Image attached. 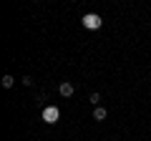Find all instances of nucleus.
Returning a JSON list of instances; mask_svg holds the SVG:
<instances>
[{"instance_id":"obj_1","label":"nucleus","mask_w":151,"mask_h":141,"mask_svg":"<svg viewBox=\"0 0 151 141\" xmlns=\"http://www.w3.org/2000/svg\"><path fill=\"white\" fill-rule=\"evenodd\" d=\"M58 93H60V96H63V98H70V96H73V93H76V86H73V83H70V81H63V83H60V86H58Z\"/></svg>"},{"instance_id":"obj_2","label":"nucleus","mask_w":151,"mask_h":141,"mask_svg":"<svg viewBox=\"0 0 151 141\" xmlns=\"http://www.w3.org/2000/svg\"><path fill=\"white\" fill-rule=\"evenodd\" d=\"M83 25L86 28H101V18L93 15V13H88V15H83Z\"/></svg>"},{"instance_id":"obj_3","label":"nucleus","mask_w":151,"mask_h":141,"mask_svg":"<svg viewBox=\"0 0 151 141\" xmlns=\"http://www.w3.org/2000/svg\"><path fill=\"white\" fill-rule=\"evenodd\" d=\"M106 116H108V111L103 106H96L93 109V121H106Z\"/></svg>"},{"instance_id":"obj_4","label":"nucleus","mask_w":151,"mask_h":141,"mask_svg":"<svg viewBox=\"0 0 151 141\" xmlns=\"http://www.w3.org/2000/svg\"><path fill=\"white\" fill-rule=\"evenodd\" d=\"M0 83H3V88H13V83H15V78H13L10 73H5V76H3V81H0Z\"/></svg>"},{"instance_id":"obj_5","label":"nucleus","mask_w":151,"mask_h":141,"mask_svg":"<svg viewBox=\"0 0 151 141\" xmlns=\"http://www.w3.org/2000/svg\"><path fill=\"white\" fill-rule=\"evenodd\" d=\"M88 101L93 103V109H96V106H101V93H91V96H88Z\"/></svg>"}]
</instances>
